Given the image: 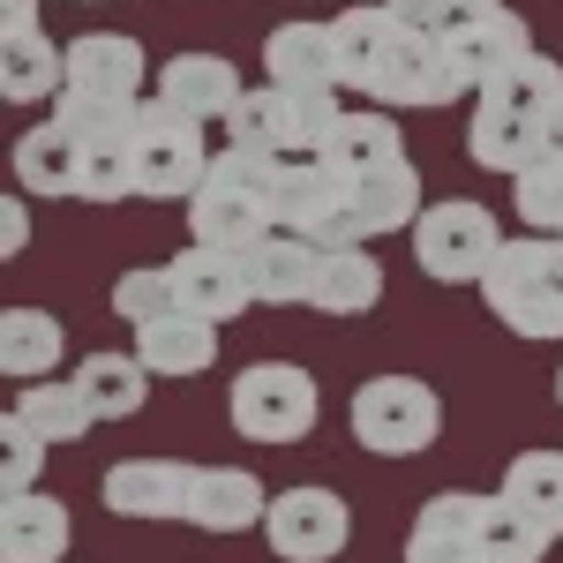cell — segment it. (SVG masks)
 <instances>
[{
	"label": "cell",
	"mask_w": 563,
	"mask_h": 563,
	"mask_svg": "<svg viewBox=\"0 0 563 563\" xmlns=\"http://www.w3.org/2000/svg\"><path fill=\"white\" fill-rule=\"evenodd\" d=\"M556 143H563V60L533 53L526 68H511L496 90L474 98V129H466L474 166L519 180L526 166H541Z\"/></svg>",
	"instance_id": "1"
},
{
	"label": "cell",
	"mask_w": 563,
	"mask_h": 563,
	"mask_svg": "<svg viewBox=\"0 0 563 563\" xmlns=\"http://www.w3.org/2000/svg\"><path fill=\"white\" fill-rule=\"evenodd\" d=\"M278 180H286L278 158H263L249 143H225L211 158V180H203L196 203H188V241H196V249H225V256H256L263 241L278 233V225H271Z\"/></svg>",
	"instance_id": "2"
},
{
	"label": "cell",
	"mask_w": 563,
	"mask_h": 563,
	"mask_svg": "<svg viewBox=\"0 0 563 563\" xmlns=\"http://www.w3.org/2000/svg\"><path fill=\"white\" fill-rule=\"evenodd\" d=\"M151 106V60L143 45L121 38V31H84L68 45V84L53 98V113L84 135H113L129 129L135 113Z\"/></svg>",
	"instance_id": "3"
},
{
	"label": "cell",
	"mask_w": 563,
	"mask_h": 563,
	"mask_svg": "<svg viewBox=\"0 0 563 563\" xmlns=\"http://www.w3.org/2000/svg\"><path fill=\"white\" fill-rule=\"evenodd\" d=\"M488 316L511 339H563V241L556 233H519L481 278Z\"/></svg>",
	"instance_id": "4"
},
{
	"label": "cell",
	"mask_w": 563,
	"mask_h": 563,
	"mask_svg": "<svg viewBox=\"0 0 563 563\" xmlns=\"http://www.w3.org/2000/svg\"><path fill=\"white\" fill-rule=\"evenodd\" d=\"M339 121H346L339 98H308V90L263 84V90H249V98L233 106L225 143H249V151L278 158V166H323V151H331Z\"/></svg>",
	"instance_id": "5"
},
{
	"label": "cell",
	"mask_w": 563,
	"mask_h": 563,
	"mask_svg": "<svg viewBox=\"0 0 563 563\" xmlns=\"http://www.w3.org/2000/svg\"><path fill=\"white\" fill-rule=\"evenodd\" d=\"M211 143L196 121H180L166 113L158 98L143 106L129 121V166H135V196H151V203H196V188L211 180Z\"/></svg>",
	"instance_id": "6"
},
{
	"label": "cell",
	"mask_w": 563,
	"mask_h": 563,
	"mask_svg": "<svg viewBox=\"0 0 563 563\" xmlns=\"http://www.w3.org/2000/svg\"><path fill=\"white\" fill-rule=\"evenodd\" d=\"M225 413L249 443H301L323 421V398H316V376L294 361H249L225 390Z\"/></svg>",
	"instance_id": "7"
},
{
	"label": "cell",
	"mask_w": 563,
	"mask_h": 563,
	"mask_svg": "<svg viewBox=\"0 0 563 563\" xmlns=\"http://www.w3.org/2000/svg\"><path fill=\"white\" fill-rule=\"evenodd\" d=\"M353 435L376 459H421L443 435V398L421 376H368L353 390Z\"/></svg>",
	"instance_id": "8"
},
{
	"label": "cell",
	"mask_w": 563,
	"mask_h": 563,
	"mask_svg": "<svg viewBox=\"0 0 563 563\" xmlns=\"http://www.w3.org/2000/svg\"><path fill=\"white\" fill-rule=\"evenodd\" d=\"M496 256H504V225H496V211L474 203V196L429 203L421 225H413V263L429 271L435 286H481Z\"/></svg>",
	"instance_id": "9"
},
{
	"label": "cell",
	"mask_w": 563,
	"mask_h": 563,
	"mask_svg": "<svg viewBox=\"0 0 563 563\" xmlns=\"http://www.w3.org/2000/svg\"><path fill=\"white\" fill-rule=\"evenodd\" d=\"M398 23V15H390ZM368 98L376 106H413V113H435V106H459L466 98V76H459V53L451 45H435L429 31H390L384 60H376V84H368Z\"/></svg>",
	"instance_id": "10"
},
{
	"label": "cell",
	"mask_w": 563,
	"mask_h": 563,
	"mask_svg": "<svg viewBox=\"0 0 563 563\" xmlns=\"http://www.w3.org/2000/svg\"><path fill=\"white\" fill-rule=\"evenodd\" d=\"M263 541L278 563H331L353 541V511L339 488L301 481V488H278L271 511H263Z\"/></svg>",
	"instance_id": "11"
},
{
	"label": "cell",
	"mask_w": 563,
	"mask_h": 563,
	"mask_svg": "<svg viewBox=\"0 0 563 563\" xmlns=\"http://www.w3.org/2000/svg\"><path fill=\"white\" fill-rule=\"evenodd\" d=\"M151 98L180 113V121H196V129H211V121H233V106L249 98L241 90V68L225 60V53H174L158 76H151Z\"/></svg>",
	"instance_id": "12"
},
{
	"label": "cell",
	"mask_w": 563,
	"mask_h": 563,
	"mask_svg": "<svg viewBox=\"0 0 563 563\" xmlns=\"http://www.w3.org/2000/svg\"><path fill=\"white\" fill-rule=\"evenodd\" d=\"M263 76L278 90H308V98H339L346 90V60H339V31L331 23H278L263 38Z\"/></svg>",
	"instance_id": "13"
},
{
	"label": "cell",
	"mask_w": 563,
	"mask_h": 563,
	"mask_svg": "<svg viewBox=\"0 0 563 563\" xmlns=\"http://www.w3.org/2000/svg\"><path fill=\"white\" fill-rule=\"evenodd\" d=\"M84 158H90V135L68 129L60 113H45L31 135H15V188L23 196H45V203H84Z\"/></svg>",
	"instance_id": "14"
},
{
	"label": "cell",
	"mask_w": 563,
	"mask_h": 563,
	"mask_svg": "<svg viewBox=\"0 0 563 563\" xmlns=\"http://www.w3.org/2000/svg\"><path fill=\"white\" fill-rule=\"evenodd\" d=\"M174 301L203 323H233L241 308H256V286H249V256H225V249H180L174 263Z\"/></svg>",
	"instance_id": "15"
},
{
	"label": "cell",
	"mask_w": 563,
	"mask_h": 563,
	"mask_svg": "<svg viewBox=\"0 0 563 563\" xmlns=\"http://www.w3.org/2000/svg\"><path fill=\"white\" fill-rule=\"evenodd\" d=\"M188 488H196L188 459H121V466H106V511L113 519H188Z\"/></svg>",
	"instance_id": "16"
},
{
	"label": "cell",
	"mask_w": 563,
	"mask_h": 563,
	"mask_svg": "<svg viewBox=\"0 0 563 563\" xmlns=\"http://www.w3.org/2000/svg\"><path fill=\"white\" fill-rule=\"evenodd\" d=\"M271 511V488H263L249 466H196V488H188V526L196 533H249Z\"/></svg>",
	"instance_id": "17"
},
{
	"label": "cell",
	"mask_w": 563,
	"mask_h": 563,
	"mask_svg": "<svg viewBox=\"0 0 563 563\" xmlns=\"http://www.w3.org/2000/svg\"><path fill=\"white\" fill-rule=\"evenodd\" d=\"M68 541H76V519H68L60 496L31 488V496H8L0 504V556L8 563H60Z\"/></svg>",
	"instance_id": "18"
},
{
	"label": "cell",
	"mask_w": 563,
	"mask_h": 563,
	"mask_svg": "<svg viewBox=\"0 0 563 563\" xmlns=\"http://www.w3.org/2000/svg\"><path fill=\"white\" fill-rule=\"evenodd\" d=\"M316 278H323V249L301 233H271L256 256H249V286L263 308H308L316 301Z\"/></svg>",
	"instance_id": "19"
},
{
	"label": "cell",
	"mask_w": 563,
	"mask_h": 563,
	"mask_svg": "<svg viewBox=\"0 0 563 563\" xmlns=\"http://www.w3.org/2000/svg\"><path fill=\"white\" fill-rule=\"evenodd\" d=\"M135 361L151 368V376H203L218 361V323H203V316H188V308H174V316H158V323H135Z\"/></svg>",
	"instance_id": "20"
},
{
	"label": "cell",
	"mask_w": 563,
	"mask_h": 563,
	"mask_svg": "<svg viewBox=\"0 0 563 563\" xmlns=\"http://www.w3.org/2000/svg\"><path fill=\"white\" fill-rule=\"evenodd\" d=\"M533 53H541V45H533V23H526L519 8H496V15L481 23L474 38L459 45V76H466V90L481 98V90H496V84H504L511 68H526Z\"/></svg>",
	"instance_id": "21"
},
{
	"label": "cell",
	"mask_w": 563,
	"mask_h": 563,
	"mask_svg": "<svg viewBox=\"0 0 563 563\" xmlns=\"http://www.w3.org/2000/svg\"><path fill=\"white\" fill-rule=\"evenodd\" d=\"M68 384L84 390V406L98 421H135V413L151 406V368H143L135 353H84Z\"/></svg>",
	"instance_id": "22"
},
{
	"label": "cell",
	"mask_w": 563,
	"mask_h": 563,
	"mask_svg": "<svg viewBox=\"0 0 563 563\" xmlns=\"http://www.w3.org/2000/svg\"><path fill=\"white\" fill-rule=\"evenodd\" d=\"M60 353H68V331L53 308H8L0 316V368L15 384H45L60 368Z\"/></svg>",
	"instance_id": "23"
},
{
	"label": "cell",
	"mask_w": 563,
	"mask_h": 563,
	"mask_svg": "<svg viewBox=\"0 0 563 563\" xmlns=\"http://www.w3.org/2000/svg\"><path fill=\"white\" fill-rule=\"evenodd\" d=\"M323 166H331L339 180L406 166V135H398V121H390L384 106H376V113H346V121H339V135H331V151H323Z\"/></svg>",
	"instance_id": "24"
},
{
	"label": "cell",
	"mask_w": 563,
	"mask_h": 563,
	"mask_svg": "<svg viewBox=\"0 0 563 563\" xmlns=\"http://www.w3.org/2000/svg\"><path fill=\"white\" fill-rule=\"evenodd\" d=\"M68 84V45H53L45 31H23V38H0V90L15 106H38V98H60Z\"/></svg>",
	"instance_id": "25"
},
{
	"label": "cell",
	"mask_w": 563,
	"mask_h": 563,
	"mask_svg": "<svg viewBox=\"0 0 563 563\" xmlns=\"http://www.w3.org/2000/svg\"><path fill=\"white\" fill-rule=\"evenodd\" d=\"M384 301V263L368 249H323V278H316V301L323 316H368Z\"/></svg>",
	"instance_id": "26"
},
{
	"label": "cell",
	"mask_w": 563,
	"mask_h": 563,
	"mask_svg": "<svg viewBox=\"0 0 563 563\" xmlns=\"http://www.w3.org/2000/svg\"><path fill=\"white\" fill-rule=\"evenodd\" d=\"M549 526L541 519H526L511 496H488L481 504V533H474V549H481V563H549Z\"/></svg>",
	"instance_id": "27"
},
{
	"label": "cell",
	"mask_w": 563,
	"mask_h": 563,
	"mask_svg": "<svg viewBox=\"0 0 563 563\" xmlns=\"http://www.w3.org/2000/svg\"><path fill=\"white\" fill-rule=\"evenodd\" d=\"M496 496H511L526 519H541L549 533H563V451H519L511 466H504V488Z\"/></svg>",
	"instance_id": "28"
},
{
	"label": "cell",
	"mask_w": 563,
	"mask_h": 563,
	"mask_svg": "<svg viewBox=\"0 0 563 563\" xmlns=\"http://www.w3.org/2000/svg\"><path fill=\"white\" fill-rule=\"evenodd\" d=\"M15 413H23L45 443H84V435L98 429V413L84 406V390H76V384H53V376L15 390Z\"/></svg>",
	"instance_id": "29"
},
{
	"label": "cell",
	"mask_w": 563,
	"mask_h": 563,
	"mask_svg": "<svg viewBox=\"0 0 563 563\" xmlns=\"http://www.w3.org/2000/svg\"><path fill=\"white\" fill-rule=\"evenodd\" d=\"M331 31H339L346 90H368V84H376V60H384V45H390V31H398V23H390V8H384V0H353Z\"/></svg>",
	"instance_id": "30"
},
{
	"label": "cell",
	"mask_w": 563,
	"mask_h": 563,
	"mask_svg": "<svg viewBox=\"0 0 563 563\" xmlns=\"http://www.w3.org/2000/svg\"><path fill=\"white\" fill-rule=\"evenodd\" d=\"M384 8L406 23V31H429L435 45H451V53H459V45L474 38L504 0H384Z\"/></svg>",
	"instance_id": "31"
},
{
	"label": "cell",
	"mask_w": 563,
	"mask_h": 563,
	"mask_svg": "<svg viewBox=\"0 0 563 563\" xmlns=\"http://www.w3.org/2000/svg\"><path fill=\"white\" fill-rule=\"evenodd\" d=\"M511 203H519L526 233H556L563 241V143L541 158V166H526V174L511 180Z\"/></svg>",
	"instance_id": "32"
},
{
	"label": "cell",
	"mask_w": 563,
	"mask_h": 563,
	"mask_svg": "<svg viewBox=\"0 0 563 563\" xmlns=\"http://www.w3.org/2000/svg\"><path fill=\"white\" fill-rule=\"evenodd\" d=\"M174 271L166 263H151V271H129L121 286H113V316L121 323H158V316H174Z\"/></svg>",
	"instance_id": "33"
},
{
	"label": "cell",
	"mask_w": 563,
	"mask_h": 563,
	"mask_svg": "<svg viewBox=\"0 0 563 563\" xmlns=\"http://www.w3.org/2000/svg\"><path fill=\"white\" fill-rule=\"evenodd\" d=\"M0 443H8L0 488H8V496H31V488H38V466H45V451H53V443H45V435L31 429V421H23L15 406H8V421H0Z\"/></svg>",
	"instance_id": "34"
},
{
	"label": "cell",
	"mask_w": 563,
	"mask_h": 563,
	"mask_svg": "<svg viewBox=\"0 0 563 563\" xmlns=\"http://www.w3.org/2000/svg\"><path fill=\"white\" fill-rule=\"evenodd\" d=\"M406 563H481L474 541H443V533H406Z\"/></svg>",
	"instance_id": "35"
},
{
	"label": "cell",
	"mask_w": 563,
	"mask_h": 563,
	"mask_svg": "<svg viewBox=\"0 0 563 563\" xmlns=\"http://www.w3.org/2000/svg\"><path fill=\"white\" fill-rule=\"evenodd\" d=\"M0 241H8V256H23V241H31V211H23V203H8V218H0Z\"/></svg>",
	"instance_id": "36"
},
{
	"label": "cell",
	"mask_w": 563,
	"mask_h": 563,
	"mask_svg": "<svg viewBox=\"0 0 563 563\" xmlns=\"http://www.w3.org/2000/svg\"><path fill=\"white\" fill-rule=\"evenodd\" d=\"M0 15H8V38L38 31V0H0Z\"/></svg>",
	"instance_id": "37"
},
{
	"label": "cell",
	"mask_w": 563,
	"mask_h": 563,
	"mask_svg": "<svg viewBox=\"0 0 563 563\" xmlns=\"http://www.w3.org/2000/svg\"><path fill=\"white\" fill-rule=\"evenodd\" d=\"M556 406H563V368H556Z\"/></svg>",
	"instance_id": "38"
},
{
	"label": "cell",
	"mask_w": 563,
	"mask_h": 563,
	"mask_svg": "<svg viewBox=\"0 0 563 563\" xmlns=\"http://www.w3.org/2000/svg\"><path fill=\"white\" fill-rule=\"evenodd\" d=\"M84 8H98V0H84Z\"/></svg>",
	"instance_id": "39"
},
{
	"label": "cell",
	"mask_w": 563,
	"mask_h": 563,
	"mask_svg": "<svg viewBox=\"0 0 563 563\" xmlns=\"http://www.w3.org/2000/svg\"><path fill=\"white\" fill-rule=\"evenodd\" d=\"M346 8H353V0H346Z\"/></svg>",
	"instance_id": "40"
}]
</instances>
